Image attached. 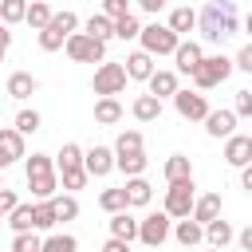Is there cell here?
<instances>
[{
  "label": "cell",
  "instance_id": "cell-1",
  "mask_svg": "<svg viewBox=\"0 0 252 252\" xmlns=\"http://www.w3.org/2000/svg\"><path fill=\"white\" fill-rule=\"evenodd\" d=\"M197 28L209 43H224L228 35H236V4L232 0H209L197 12Z\"/></svg>",
  "mask_w": 252,
  "mask_h": 252
},
{
  "label": "cell",
  "instance_id": "cell-2",
  "mask_svg": "<svg viewBox=\"0 0 252 252\" xmlns=\"http://www.w3.org/2000/svg\"><path fill=\"white\" fill-rule=\"evenodd\" d=\"M28 189L35 201H51L59 189V173H55V158L47 154H32L28 158Z\"/></svg>",
  "mask_w": 252,
  "mask_h": 252
},
{
  "label": "cell",
  "instance_id": "cell-3",
  "mask_svg": "<svg viewBox=\"0 0 252 252\" xmlns=\"http://www.w3.org/2000/svg\"><path fill=\"white\" fill-rule=\"evenodd\" d=\"M75 28H79V16H75L71 8L55 12V16H51V24L39 32V47H43V51H59V47L75 35Z\"/></svg>",
  "mask_w": 252,
  "mask_h": 252
},
{
  "label": "cell",
  "instance_id": "cell-4",
  "mask_svg": "<svg viewBox=\"0 0 252 252\" xmlns=\"http://www.w3.org/2000/svg\"><path fill=\"white\" fill-rule=\"evenodd\" d=\"M228 75H232V59H228V55H205L201 67L193 71V83H197V91H213V87H220Z\"/></svg>",
  "mask_w": 252,
  "mask_h": 252
},
{
  "label": "cell",
  "instance_id": "cell-5",
  "mask_svg": "<svg viewBox=\"0 0 252 252\" xmlns=\"http://www.w3.org/2000/svg\"><path fill=\"white\" fill-rule=\"evenodd\" d=\"M91 87H94L98 98H118V94L126 91V67H122V63H102V67H94Z\"/></svg>",
  "mask_w": 252,
  "mask_h": 252
},
{
  "label": "cell",
  "instance_id": "cell-6",
  "mask_svg": "<svg viewBox=\"0 0 252 252\" xmlns=\"http://www.w3.org/2000/svg\"><path fill=\"white\" fill-rule=\"evenodd\" d=\"M193 201H197L193 181H177V185L165 189V205H161V213H165L169 220H185V217L193 213Z\"/></svg>",
  "mask_w": 252,
  "mask_h": 252
},
{
  "label": "cell",
  "instance_id": "cell-7",
  "mask_svg": "<svg viewBox=\"0 0 252 252\" xmlns=\"http://www.w3.org/2000/svg\"><path fill=\"white\" fill-rule=\"evenodd\" d=\"M138 39H142V51H146V55H173L177 43H181L165 24H146Z\"/></svg>",
  "mask_w": 252,
  "mask_h": 252
},
{
  "label": "cell",
  "instance_id": "cell-8",
  "mask_svg": "<svg viewBox=\"0 0 252 252\" xmlns=\"http://www.w3.org/2000/svg\"><path fill=\"white\" fill-rule=\"evenodd\" d=\"M63 47H67V55H71L75 63H98V67L106 63V43L91 39L87 32H75V35H71Z\"/></svg>",
  "mask_w": 252,
  "mask_h": 252
},
{
  "label": "cell",
  "instance_id": "cell-9",
  "mask_svg": "<svg viewBox=\"0 0 252 252\" xmlns=\"http://www.w3.org/2000/svg\"><path fill=\"white\" fill-rule=\"evenodd\" d=\"M169 232H173V220H169L165 213H146V217L138 220V240H142L146 248L165 244V240H169Z\"/></svg>",
  "mask_w": 252,
  "mask_h": 252
},
{
  "label": "cell",
  "instance_id": "cell-10",
  "mask_svg": "<svg viewBox=\"0 0 252 252\" xmlns=\"http://www.w3.org/2000/svg\"><path fill=\"white\" fill-rule=\"evenodd\" d=\"M173 106H177V114L185 122H205L209 118V102H205L201 91H177L173 94Z\"/></svg>",
  "mask_w": 252,
  "mask_h": 252
},
{
  "label": "cell",
  "instance_id": "cell-11",
  "mask_svg": "<svg viewBox=\"0 0 252 252\" xmlns=\"http://www.w3.org/2000/svg\"><path fill=\"white\" fill-rule=\"evenodd\" d=\"M83 169H87V177H106V173L114 169V150H110V146H91V150H83Z\"/></svg>",
  "mask_w": 252,
  "mask_h": 252
},
{
  "label": "cell",
  "instance_id": "cell-12",
  "mask_svg": "<svg viewBox=\"0 0 252 252\" xmlns=\"http://www.w3.org/2000/svg\"><path fill=\"white\" fill-rule=\"evenodd\" d=\"M224 161L236 165V169L252 165V138H248V134H232V138L224 142Z\"/></svg>",
  "mask_w": 252,
  "mask_h": 252
},
{
  "label": "cell",
  "instance_id": "cell-13",
  "mask_svg": "<svg viewBox=\"0 0 252 252\" xmlns=\"http://www.w3.org/2000/svg\"><path fill=\"white\" fill-rule=\"evenodd\" d=\"M173 59H177V71H181V75H193V71L201 67L205 51H201V43H193V39H181V43H177V51H173Z\"/></svg>",
  "mask_w": 252,
  "mask_h": 252
},
{
  "label": "cell",
  "instance_id": "cell-14",
  "mask_svg": "<svg viewBox=\"0 0 252 252\" xmlns=\"http://www.w3.org/2000/svg\"><path fill=\"white\" fill-rule=\"evenodd\" d=\"M205 130H209V138H232L236 134V114L232 110H209V118H205Z\"/></svg>",
  "mask_w": 252,
  "mask_h": 252
},
{
  "label": "cell",
  "instance_id": "cell-15",
  "mask_svg": "<svg viewBox=\"0 0 252 252\" xmlns=\"http://www.w3.org/2000/svg\"><path fill=\"white\" fill-rule=\"evenodd\" d=\"M217 217H220V193H205V197H197V201H193L189 220H197V224L205 228V224H213Z\"/></svg>",
  "mask_w": 252,
  "mask_h": 252
},
{
  "label": "cell",
  "instance_id": "cell-16",
  "mask_svg": "<svg viewBox=\"0 0 252 252\" xmlns=\"http://www.w3.org/2000/svg\"><path fill=\"white\" fill-rule=\"evenodd\" d=\"M24 158V138L8 126V130H0V173L12 165V161H20Z\"/></svg>",
  "mask_w": 252,
  "mask_h": 252
},
{
  "label": "cell",
  "instance_id": "cell-17",
  "mask_svg": "<svg viewBox=\"0 0 252 252\" xmlns=\"http://www.w3.org/2000/svg\"><path fill=\"white\" fill-rule=\"evenodd\" d=\"M146 87H150L146 94H154L158 102H161V98H173V94L181 91V87H177V71H154Z\"/></svg>",
  "mask_w": 252,
  "mask_h": 252
},
{
  "label": "cell",
  "instance_id": "cell-18",
  "mask_svg": "<svg viewBox=\"0 0 252 252\" xmlns=\"http://www.w3.org/2000/svg\"><path fill=\"white\" fill-rule=\"evenodd\" d=\"M126 79H138V83H150V75L158 71L154 67V55H146V51H134V55H126Z\"/></svg>",
  "mask_w": 252,
  "mask_h": 252
},
{
  "label": "cell",
  "instance_id": "cell-19",
  "mask_svg": "<svg viewBox=\"0 0 252 252\" xmlns=\"http://www.w3.org/2000/svg\"><path fill=\"white\" fill-rule=\"evenodd\" d=\"M35 91H39V79L32 71H12L8 75V94L12 98H32Z\"/></svg>",
  "mask_w": 252,
  "mask_h": 252
},
{
  "label": "cell",
  "instance_id": "cell-20",
  "mask_svg": "<svg viewBox=\"0 0 252 252\" xmlns=\"http://www.w3.org/2000/svg\"><path fill=\"white\" fill-rule=\"evenodd\" d=\"M122 189H126V209H142V205H150V197H154V185H150L146 177H130Z\"/></svg>",
  "mask_w": 252,
  "mask_h": 252
},
{
  "label": "cell",
  "instance_id": "cell-21",
  "mask_svg": "<svg viewBox=\"0 0 252 252\" xmlns=\"http://www.w3.org/2000/svg\"><path fill=\"white\" fill-rule=\"evenodd\" d=\"M232 240H236V228H232L228 220H220V217H217L213 224H205V244H209V248H217V252H220V248H224V244H232Z\"/></svg>",
  "mask_w": 252,
  "mask_h": 252
},
{
  "label": "cell",
  "instance_id": "cell-22",
  "mask_svg": "<svg viewBox=\"0 0 252 252\" xmlns=\"http://www.w3.org/2000/svg\"><path fill=\"white\" fill-rule=\"evenodd\" d=\"M71 169H83V146L63 142L59 154H55V173H71Z\"/></svg>",
  "mask_w": 252,
  "mask_h": 252
},
{
  "label": "cell",
  "instance_id": "cell-23",
  "mask_svg": "<svg viewBox=\"0 0 252 252\" xmlns=\"http://www.w3.org/2000/svg\"><path fill=\"white\" fill-rule=\"evenodd\" d=\"M165 181L177 185V181H193V161L185 154H169L165 158Z\"/></svg>",
  "mask_w": 252,
  "mask_h": 252
},
{
  "label": "cell",
  "instance_id": "cell-24",
  "mask_svg": "<svg viewBox=\"0 0 252 252\" xmlns=\"http://www.w3.org/2000/svg\"><path fill=\"white\" fill-rule=\"evenodd\" d=\"M173 236H177V244H185V248H201V244H205V228H201L197 220H189V217L173 224Z\"/></svg>",
  "mask_w": 252,
  "mask_h": 252
},
{
  "label": "cell",
  "instance_id": "cell-25",
  "mask_svg": "<svg viewBox=\"0 0 252 252\" xmlns=\"http://www.w3.org/2000/svg\"><path fill=\"white\" fill-rule=\"evenodd\" d=\"M165 28L181 39L185 32H193V28H197V12H193L189 4H181V8H173V12H169V24H165Z\"/></svg>",
  "mask_w": 252,
  "mask_h": 252
},
{
  "label": "cell",
  "instance_id": "cell-26",
  "mask_svg": "<svg viewBox=\"0 0 252 252\" xmlns=\"http://www.w3.org/2000/svg\"><path fill=\"white\" fill-rule=\"evenodd\" d=\"M110 236H114V240H126V244H130V240H138V220L130 217V209L110 217Z\"/></svg>",
  "mask_w": 252,
  "mask_h": 252
},
{
  "label": "cell",
  "instance_id": "cell-27",
  "mask_svg": "<svg viewBox=\"0 0 252 252\" xmlns=\"http://www.w3.org/2000/svg\"><path fill=\"white\" fill-rule=\"evenodd\" d=\"M130 110H134V118H138V122H158V118H161V102H158L154 94H138Z\"/></svg>",
  "mask_w": 252,
  "mask_h": 252
},
{
  "label": "cell",
  "instance_id": "cell-28",
  "mask_svg": "<svg viewBox=\"0 0 252 252\" xmlns=\"http://www.w3.org/2000/svg\"><path fill=\"white\" fill-rule=\"evenodd\" d=\"M126 154H146V142L138 130H122L118 142H114V158H126Z\"/></svg>",
  "mask_w": 252,
  "mask_h": 252
},
{
  "label": "cell",
  "instance_id": "cell-29",
  "mask_svg": "<svg viewBox=\"0 0 252 252\" xmlns=\"http://www.w3.org/2000/svg\"><path fill=\"white\" fill-rule=\"evenodd\" d=\"M51 228H55L51 201H35V205H32V232H51Z\"/></svg>",
  "mask_w": 252,
  "mask_h": 252
},
{
  "label": "cell",
  "instance_id": "cell-30",
  "mask_svg": "<svg viewBox=\"0 0 252 252\" xmlns=\"http://www.w3.org/2000/svg\"><path fill=\"white\" fill-rule=\"evenodd\" d=\"M118 118H122V102H118V98H98V102H94V122L114 126Z\"/></svg>",
  "mask_w": 252,
  "mask_h": 252
},
{
  "label": "cell",
  "instance_id": "cell-31",
  "mask_svg": "<svg viewBox=\"0 0 252 252\" xmlns=\"http://www.w3.org/2000/svg\"><path fill=\"white\" fill-rule=\"evenodd\" d=\"M87 35H91V39H98V43H106V39H114V24H110L102 12H94V16L87 20Z\"/></svg>",
  "mask_w": 252,
  "mask_h": 252
},
{
  "label": "cell",
  "instance_id": "cell-32",
  "mask_svg": "<svg viewBox=\"0 0 252 252\" xmlns=\"http://www.w3.org/2000/svg\"><path fill=\"white\" fill-rule=\"evenodd\" d=\"M51 213H55V224H59V220H75V217H79V201H75L71 193L51 197Z\"/></svg>",
  "mask_w": 252,
  "mask_h": 252
},
{
  "label": "cell",
  "instance_id": "cell-33",
  "mask_svg": "<svg viewBox=\"0 0 252 252\" xmlns=\"http://www.w3.org/2000/svg\"><path fill=\"white\" fill-rule=\"evenodd\" d=\"M39 252H79V240L71 232H51V236H43Z\"/></svg>",
  "mask_w": 252,
  "mask_h": 252
},
{
  "label": "cell",
  "instance_id": "cell-34",
  "mask_svg": "<svg viewBox=\"0 0 252 252\" xmlns=\"http://www.w3.org/2000/svg\"><path fill=\"white\" fill-rule=\"evenodd\" d=\"M146 154H126V158H114V169H122L126 177H142L146 173Z\"/></svg>",
  "mask_w": 252,
  "mask_h": 252
},
{
  "label": "cell",
  "instance_id": "cell-35",
  "mask_svg": "<svg viewBox=\"0 0 252 252\" xmlns=\"http://www.w3.org/2000/svg\"><path fill=\"white\" fill-rule=\"evenodd\" d=\"M98 205L114 217V213H126V189H102L98 193Z\"/></svg>",
  "mask_w": 252,
  "mask_h": 252
},
{
  "label": "cell",
  "instance_id": "cell-36",
  "mask_svg": "<svg viewBox=\"0 0 252 252\" xmlns=\"http://www.w3.org/2000/svg\"><path fill=\"white\" fill-rule=\"evenodd\" d=\"M28 16V4L24 0H0V24L8 28V24H20Z\"/></svg>",
  "mask_w": 252,
  "mask_h": 252
},
{
  "label": "cell",
  "instance_id": "cell-37",
  "mask_svg": "<svg viewBox=\"0 0 252 252\" xmlns=\"http://www.w3.org/2000/svg\"><path fill=\"white\" fill-rule=\"evenodd\" d=\"M51 16H55V12H51L47 4H39V0H35V4H28V16H24V20H28L35 32H43V28L51 24Z\"/></svg>",
  "mask_w": 252,
  "mask_h": 252
},
{
  "label": "cell",
  "instance_id": "cell-38",
  "mask_svg": "<svg viewBox=\"0 0 252 252\" xmlns=\"http://www.w3.org/2000/svg\"><path fill=\"white\" fill-rule=\"evenodd\" d=\"M20 138H28V134H35L39 130V110H20L16 114V126H12Z\"/></svg>",
  "mask_w": 252,
  "mask_h": 252
},
{
  "label": "cell",
  "instance_id": "cell-39",
  "mask_svg": "<svg viewBox=\"0 0 252 252\" xmlns=\"http://www.w3.org/2000/svg\"><path fill=\"white\" fill-rule=\"evenodd\" d=\"M8 224H12L16 236H20V232H32V205H16L12 217H8Z\"/></svg>",
  "mask_w": 252,
  "mask_h": 252
},
{
  "label": "cell",
  "instance_id": "cell-40",
  "mask_svg": "<svg viewBox=\"0 0 252 252\" xmlns=\"http://www.w3.org/2000/svg\"><path fill=\"white\" fill-rule=\"evenodd\" d=\"M114 35H118V39H138V35H142V24L134 20V12L122 16V20H114Z\"/></svg>",
  "mask_w": 252,
  "mask_h": 252
},
{
  "label": "cell",
  "instance_id": "cell-41",
  "mask_svg": "<svg viewBox=\"0 0 252 252\" xmlns=\"http://www.w3.org/2000/svg\"><path fill=\"white\" fill-rule=\"evenodd\" d=\"M39 248H43L39 232H20V236H12V252H39Z\"/></svg>",
  "mask_w": 252,
  "mask_h": 252
},
{
  "label": "cell",
  "instance_id": "cell-42",
  "mask_svg": "<svg viewBox=\"0 0 252 252\" xmlns=\"http://www.w3.org/2000/svg\"><path fill=\"white\" fill-rule=\"evenodd\" d=\"M102 16H106V20L114 24V20L130 16V4H126V0H106V4H102Z\"/></svg>",
  "mask_w": 252,
  "mask_h": 252
},
{
  "label": "cell",
  "instance_id": "cell-43",
  "mask_svg": "<svg viewBox=\"0 0 252 252\" xmlns=\"http://www.w3.org/2000/svg\"><path fill=\"white\" fill-rule=\"evenodd\" d=\"M59 181H63V189H83L87 185V169H71V173H59Z\"/></svg>",
  "mask_w": 252,
  "mask_h": 252
},
{
  "label": "cell",
  "instance_id": "cell-44",
  "mask_svg": "<svg viewBox=\"0 0 252 252\" xmlns=\"http://www.w3.org/2000/svg\"><path fill=\"white\" fill-rule=\"evenodd\" d=\"M232 114H236V118H248V114H252V91H236Z\"/></svg>",
  "mask_w": 252,
  "mask_h": 252
},
{
  "label": "cell",
  "instance_id": "cell-45",
  "mask_svg": "<svg viewBox=\"0 0 252 252\" xmlns=\"http://www.w3.org/2000/svg\"><path fill=\"white\" fill-rule=\"evenodd\" d=\"M20 205V197H16V189H0V217H12V209Z\"/></svg>",
  "mask_w": 252,
  "mask_h": 252
},
{
  "label": "cell",
  "instance_id": "cell-46",
  "mask_svg": "<svg viewBox=\"0 0 252 252\" xmlns=\"http://www.w3.org/2000/svg\"><path fill=\"white\" fill-rule=\"evenodd\" d=\"M232 67H240V71H248V75H252V43H244V47L236 51V59H232Z\"/></svg>",
  "mask_w": 252,
  "mask_h": 252
},
{
  "label": "cell",
  "instance_id": "cell-47",
  "mask_svg": "<svg viewBox=\"0 0 252 252\" xmlns=\"http://www.w3.org/2000/svg\"><path fill=\"white\" fill-rule=\"evenodd\" d=\"M236 244H240L244 252H252V224H244V228L236 232Z\"/></svg>",
  "mask_w": 252,
  "mask_h": 252
},
{
  "label": "cell",
  "instance_id": "cell-48",
  "mask_svg": "<svg viewBox=\"0 0 252 252\" xmlns=\"http://www.w3.org/2000/svg\"><path fill=\"white\" fill-rule=\"evenodd\" d=\"M138 8H142V12H150V16H158L165 4H161V0H138Z\"/></svg>",
  "mask_w": 252,
  "mask_h": 252
},
{
  "label": "cell",
  "instance_id": "cell-49",
  "mask_svg": "<svg viewBox=\"0 0 252 252\" xmlns=\"http://www.w3.org/2000/svg\"><path fill=\"white\" fill-rule=\"evenodd\" d=\"M102 252H130V244H126V240H114V236H110V240L102 244Z\"/></svg>",
  "mask_w": 252,
  "mask_h": 252
},
{
  "label": "cell",
  "instance_id": "cell-50",
  "mask_svg": "<svg viewBox=\"0 0 252 252\" xmlns=\"http://www.w3.org/2000/svg\"><path fill=\"white\" fill-rule=\"evenodd\" d=\"M240 189H248V193H252V165H244V169H240Z\"/></svg>",
  "mask_w": 252,
  "mask_h": 252
},
{
  "label": "cell",
  "instance_id": "cell-51",
  "mask_svg": "<svg viewBox=\"0 0 252 252\" xmlns=\"http://www.w3.org/2000/svg\"><path fill=\"white\" fill-rule=\"evenodd\" d=\"M8 43H12V32H8L4 24H0V47H8Z\"/></svg>",
  "mask_w": 252,
  "mask_h": 252
},
{
  "label": "cell",
  "instance_id": "cell-52",
  "mask_svg": "<svg viewBox=\"0 0 252 252\" xmlns=\"http://www.w3.org/2000/svg\"><path fill=\"white\" fill-rule=\"evenodd\" d=\"M244 28H248V32H252V12H248V20H244Z\"/></svg>",
  "mask_w": 252,
  "mask_h": 252
},
{
  "label": "cell",
  "instance_id": "cell-53",
  "mask_svg": "<svg viewBox=\"0 0 252 252\" xmlns=\"http://www.w3.org/2000/svg\"><path fill=\"white\" fill-rule=\"evenodd\" d=\"M4 51H8V47H0V63H4Z\"/></svg>",
  "mask_w": 252,
  "mask_h": 252
},
{
  "label": "cell",
  "instance_id": "cell-54",
  "mask_svg": "<svg viewBox=\"0 0 252 252\" xmlns=\"http://www.w3.org/2000/svg\"><path fill=\"white\" fill-rule=\"evenodd\" d=\"M205 252H217V248H205Z\"/></svg>",
  "mask_w": 252,
  "mask_h": 252
},
{
  "label": "cell",
  "instance_id": "cell-55",
  "mask_svg": "<svg viewBox=\"0 0 252 252\" xmlns=\"http://www.w3.org/2000/svg\"><path fill=\"white\" fill-rule=\"evenodd\" d=\"M0 189H4V185H0Z\"/></svg>",
  "mask_w": 252,
  "mask_h": 252
}]
</instances>
